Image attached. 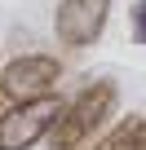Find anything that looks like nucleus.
<instances>
[{
    "label": "nucleus",
    "instance_id": "2",
    "mask_svg": "<svg viewBox=\"0 0 146 150\" xmlns=\"http://www.w3.org/2000/svg\"><path fill=\"white\" fill-rule=\"evenodd\" d=\"M58 115H62V97L58 93H44V97H31V102H14L0 115V150H31V146H40Z\"/></svg>",
    "mask_w": 146,
    "mask_h": 150
},
{
    "label": "nucleus",
    "instance_id": "1",
    "mask_svg": "<svg viewBox=\"0 0 146 150\" xmlns=\"http://www.w3.org/2000/svg\"><path fill=\"white\" fill-rule=\"evenodd\" d=\"M115 106H120V88L111 80H93L71 102H62V115L53 119V128H49L44 141L53 150H80V146H89L106 128V119L115 115Z\"/></svg>",
    "mask_w": 146,
    "mask_h": 150
},
{
    "label": "nucleus",
    "instance_id": "6",
    "mask_svg": "<svg viewBox=\"0 0 146 150\" xmlns=\"http://www.w3.org/2000/svg\"><path fill=\"white\" fill-rule=\"evenodd\" d=\"M146 5L142 0H133V9H128V18H133V44H146Z\"/></svg>",
    "mask_w": 146,
    "mask_h": 150
},
{
    "label": "nucleus",
    "instance_id": "4",
    "mask_svg": "<svg viewBox=\"0 0 146 150\" xmlns=\"http://www.w3.org/2000/svg\"><path fill=\"white\" fill-rule=\"evenodd\" d=\"M111 18V0H58L53 9V35L62 49H89Z\"/></svg>",
    "mask_w": 146,
    "mask_h": 150
},
{
    "label": "nucleus",
    "instance_id": "3",
    "mask_svg": "<svg viewBox=\"0 0 146 150\" xmlns=\"http://www.w3.org/2000/svg\"><path fill=\"white\" fill-rule=\"evenodd\" d=\"M62 62L53 53H22L0 66V97L5 102H31L44 93H58Z\"/></svg>",
    "mask_w": 146,
    "mask_h": 150
},
{
    "label": "nucleus",
    "instance_id": "5",
    "mask_svg": "<svg viewBox=\"0 0 146 150\" xmlns=\"http://www.w3.org/2000/svg\"><path fill=\"white\" fill-rule=\"evenodd\" d=\"M98 150H146V124H142V115H128Z\"/></svg>",
    "mask_w": 146,
    "mask_h": 150
},
{
    "label": "nucleus",
    "instance_id": "7",
    "mask_svg": "<svg viewBox=\"0 0 146 150\" xmlns=\"http://www.w3.org/2000/svg\"><path fill=\"white\" fill-rule=\"evenodd\" d=\"M5 110H9V106H5V97H0V115H5Z\"/></svg>",
    "mask_w": 146,
    "mask_h": 150
}]
</instances>
